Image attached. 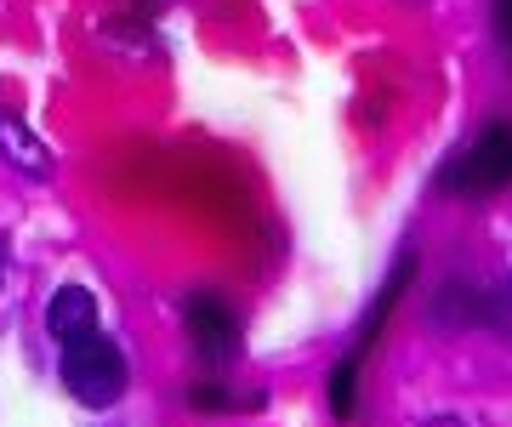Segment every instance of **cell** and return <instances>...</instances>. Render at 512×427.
Instances as JSON below:
<instances>
[{
	"label": "cell",
	"instance_id": "6da1fadb",
	"mask_svg": "<svg viewBox=\"0 0 512 427\" xmlns=\"http://www.w3.org/2000/svg\"><path fill=\"white\" fill-rule=\"evenodd\" d=\"M63 388L86 410L120 405V393L131 388V365H126V353H120V342H109L103 331L63 342Z\"/></svg>",
	"mask_w": 512,
	"mask_h": 427
},
{
	"label": "cell",
	"instance_id": "7a4b0ae2",
	"mask_svg": "<svg viewBox=\"0 0 512 427\" xmlns=\"http://www.w3.org/2000/svg\"><path fill=\"white\" fill-rule=\"evenodd\" d=\"M512 183V120H495L467 143V149L444 166V188L450 194H495Z\"/></svg>",
	"mask_w": 512,
	"mask_h": 427
},
{
	"label": "cell",
	"instance_id": "3957f363",
	"mask_svg": "<svg viewBox=\"0 0 512 427\" xmlns=\"http://www.w3.org/2000/svg\"><path fill=\"white\" fill-rule=\"evenodd\" d=\"M183 325H188V342L200 353V365H228L239 353V319L228 314V302L200 291V297H188L183 308Z\"/></svg>",
	"mask_w": 512,
	"mask_h": 427
},
{
	"label": "cell",
	"instance_id": "277c9868",
	"mask_svg": "<svg viewBox=\"0 0 512 427\" xmlns=\"http://www.w3.org/2000/svg\"><path fill=\"white\" fill-rule=\"evenodd\" d=\"M46 331H52L57 342L92 336L97 331V297L86 291V285H63V291H52V302H46Z\"/></svg>",
	"mask_w": 512,
	"mask_h": 427
},
{
	"label": "cell",
	"instance_id": "5b68a950",
	"mask_svg": "<svg viewBox=\"0 0 512 427\" xmlns=\"http://www.w3.org/2000/svg\"><path fill=\"white\" fill-rule=\"evenodd\" d=\"M0 154L18 171H29V177H52V149L29 131V120H18V114H6V109H0Z\"/></svg>",
	"mask_w": 512,
	"mask_h": 427
},
{
	"label": "cell",
	"instance_id": "8992f818",
	"mask_svg": "<svg viewBox=\"0 0 512 427\" xmlns=\"http://www.w3.org/2000/svg\"><path fill=\"white\" fill-rule=\"evenodd\" d=\"M495 18H501V35H507V46H512V0H495Z\"/></svg>",
	"mask_w": 512,
	"mask_h": 427
},
{
	"label": "cell",
	"instance_id": "52a82bcc",
	"mask_svg": "<svg viewBox=\"0 0 512 427\" xmlns=\"http://www.w3.org/2000/svg\"><path fill=\"white\" fill-rule=\"evenodd\" d=\"M427 427H467V422H456V416H439V422H427Z\"/></svg>",
	"mask_w": 512,
	"mask_h": 427
},
{
	"label": "cell",
	"instance_id": "ba28073f",
	"mask_svg": "<svg viewBox=\"0 0 512 427\" xmlns=\"http://www.w3.org/2000/svg\"><path fill=\"white\" fill-rule=\"evenodd\" d=\"M0 274H6V240H0Z\"/></svg>",
	"mask_w": 512,
	"mask_h": 427
}]
</instances>
